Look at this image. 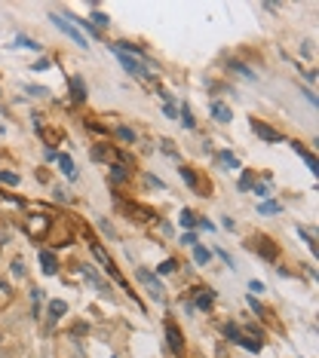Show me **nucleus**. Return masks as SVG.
I'll list each match as a JSON object with an SVG mask.
<instances>
[{
	"label": "nucleus",
	"instance_id": "obj_22",
	"mask_svg": "<svg viewBox=\"0 0 319 358\" xmlns=\"http://www.w3.org/2000/svg\"><path fill=\"white\" fill-rule=\"evenodd\" d=\"M178 171H181V178H184V181H187V187H193V190H200V181H197V175H193V168H187V166H181Z\"/></svg>",
	"mask_w": 319,
	"mask_h": 358
},
{
	"label": "nucleus",
	"instance_id": "obj_21",
	"mask_svg": "<svg viewBox=\"0 0 319 358\" xmlns=\"http://www.w3.org/2000/svg\"><path fill=\"white\" fill-rule=\"evenodd\" d=\"M178 267H181V263H178L175 257H169V260H163V263L157 267V273H160V275H172V273H178Z\"/></svg>",
	"mask_w": 319,
	"mask_h": 358
},
{
	"label": "nucleus",
	"instance_id": "obj_32",
	"mask_svg": "<svg viewBox=\"0 0 319 358\" xmlns=\"http://www.w3.org/2000/svg\"><path fill=\"white\" fill-rule=\"evenodd\" d=\"M246 303L252 306V313H255L258 318H264V303H261V300H255V297H246Z\"/></svg>",
	"mask_w": 319,
	"mask_h": 358
},
{
	"label": "nucleus",
	"instance_id": "obj_35",
	"mask_svg": "<svg viewBox=\"0 0 319 358\" xmlns=\"http://www.w3.org/2000/svg\"><path fill=\"white\" fill-rule=\"evenodd\" d=\"M239 190H252V175H249V171H243V178H239Z\"/></svg>",
	"mask_w": 319,
	"mask_h": 358
},
{
	"label": "nucleus",
	"instance_id": "obj_29",
	"mask_svg": "<svg viewBox=\"0 0 319 358\" xmlns=\"http://www.w3.org/2000/svg\"><path fill=\"white\" fill-rule=\"evenodd\" d=\"M261 214H279L282 211V205L279 202H261V209H258Z\"/></svg>",
	"mask_w": 319,
	"mask_h": 358
},
{
	"label": "nucleus",
	"instance_id": "obj_18",
	"mask_svg": "<svg viewBox=\"0 0 319 358\" xmlns=\"http://www.w3.org/2000/svg\"><path fill=\"white\" fill-rule=\"evenodd\" d=\"M292 147H295V153H298V156H301V159H304V163H307V168H310V171H316V156H313V153H310V150H307V147H301V144H298V141H295V144H292Z\"/></svg>",
	"mask_w": 319,
	"mask_h": 358
},
{
	"label": "nucleus",
	"instance_id": "obj_12",
	"mask_svg": "<svg viewBox=\"0 0 319 358\" xmlns=\"http://www.w3.org/2000/svg\"><path fill=\"white\" fill-rule=\"evenodd\" d=\"M68 86H71V101L83 105V101H86V83L80 77H71V80H68Z\"/></svg>",
	"mask_w": 319,
	"mask_h": 358
},
{
	"label": "nucleus",
	"instance_id": "obj_17",
	"mask_svg": "<svg viewBox=\"0 0 319 358\" xmlns=\"http://www.w3.org/2000/svg\"><path fill=\"white\" fill-rule=\"evenodd\" d=\"M68 313V303L65 300H49V325H55L62 316Z\"/></svg>",
	"mask_w": 319,
	"mask_h": 358
},
{
	"label": "nucleus",
	"instance_id": "obj_13",
	"mask_svg": "<svg viewBox=\"0 0 319 358\" xmlns=\"http://www.w3.org/2000/svg\"><path fill=\"white\" fill-rule=\"evenodd\" d=\"M40 267H43V273H46V275H55V273H59V260H55L52 251H46V248L40 251Z\"/></svg>",
	"mask_w": 319,
	"mask_h": 358
},
{
	"label": "nucleus",
	"instance_id": "obj_16",
	"mask_svg": "<svg viewBox=\"0 0 319 358\" xmlns=\"http://www.w3.org/2000/svg\"><path fill=\"white\" fill-rule=\"evenodd\" d=\"M221 331H224V337L227 340H230V343H243V337H246V334L243 331H239V325H233V321H224V325H221Z\"/></svg>",
	"mask_w": 319,
	"mask_h": 358
},
{
	"label": "nucleus",
	"instance_id": "obj_2",
	"mask_svg": "<svg viewBox=\"0 0 319 358\" xmlns=\"http://www.w3.org/2000/svg\"><path fill=\"white\" fill-rule=\"evenodd\" d=\"M135 275H138V282L147 288V294H151V297L157 300V303H163V300H166V288L160 285V279H157V275H154V273H147L144 267H138V270H135Z\"/></svg>",
	"mask_w": 319,
	"mask_h": 358
},
{
	"label": "nucleus",
	"instance_id": "obj_30",
	"mask_svg": "<svg viewBox=\"0 0 319 358\" xmlns=\"http://www.w3.org/2000/svg\"><path fill=\"white\" fill-rule=\"evenodd\" d=\"M89 25H92V28H98V31H101V28H108V25H111V21H108V16H105V13H92V21H89Z\"/></svg>",
	"mask_w": 319,
	"mask_h": 358
},
{
	"label": "nucleus",
	"instance_id": "obj_14",
	"mask_svg": "<svg viewBox=\"0 0 319 358\" xmlns=\"http://www.w3.org/2000/svg\"><path fill=\"white\" fill-rule=\"evenodd\" d=\"M108 178H111V184H114V187H120V184H126V181H129V168L123 166V163H114Z\"/></svg>",
	"mask_w": 319,
	"mask_h": 358
},
{
	"label": "nucleus",
	"instance_id": "obj_19",
	"mask_svg": "<svg viewBox=\"0 0 319 358\" xmlns=\"http://www.w3.org/2000/svg\"><path fill=\"white\" fill-rule=\"evenodd\" d=\"M114 135H117L120 141H126V144H135V141H138V135H135L129 126H114Z\"/></svg>",
	"mask_w": 319,
	"mask_h": 358
},
{
	"label": "nucleus",
	"instance_id": "obj_15",
	"mask_svg": "<svg viewBox=\"0 0 319 358\" xmlns=\"http://www.w3.org/2000/svg\"><path fill=\"white\" fill-rule=\"evenodd\" d=\"M212 117H215V123H230L233 120V110L227 107V105H221V101H212Z\"/></svg>",
	"mask_w": 319,
	"mask_h": 358
},
{
	"label": "nucleus",
	"instance_id": "obj_11",
	"mask_svg": "<svg viewBox=\"0 0 319 358\" xmlns=\"http://www.w3.org/2000/svg\"><path fill=\"white\" fill-rule=\"evenodd\" d=\"M126 211L135 217V221H141V224H147V221H154V211L151 209H144V205H138V202H126Z\"/></svg>",
	"mask_w": 319,
	"mask_h": 358
},
{
	"label": "nucleus",
	"instance_id": "obj_4",
	"mask_svg": "<svg viewBox=\"0 0 319 358\" xmlns=\"http://www.w3.org/2000/svg\"><path fill=\"white\" fill-rule=\"evenodd\" d=\"M52 25L59 28L62 34H68V37H71V40H74V43L80 46V49H89V40L83 37V31H80L77 25H71V21H68L65 16H52Z\"/></svg>",
	"mask_w": 319,
	"mask_h": 358
},
{
	"label": "nucleus",
	"instance_id": "obj_26",
	"mask_svg": "<svg viewBox=\"0 0 319 358\" xmlns=\"http://www.w3.org/2000/svg\"><path fill=\"white\" fill-rule=\"evenodd\" d=\"M16 46H22V49H34V52H37V49H43V46H40L37 40H31V37H22V34L16 37Z\"/></svg>",
	"mask_w": 319,
	"mask_h": 358
},
{
	"label": "nucleus",
	"instance_id": "obj_20",
	"mask_svg": "<svg viewBox=\"0 0 319 358\" xmlns=\"http://www.w3.org/2000/svg\"><path fill=\"white\" fill-rule=\"evenodd\" d=\"M59 166H62V171L71 181H77V168H74V163H71V156H68V153H59Z\"/></svg>",
	"mask_w": 319,
	"mask_h": 358
},
{
	"label": "nucleus",
	"instance_id": "obj_3",
	"mask_svg": "<svg viewBox=\"0 0 319 358\" xmlns=\"http://www.w3.org/2000/svg\"><path fill=\"white\" fill-rule=\"evenodd\" d=\"M52 230V217H46V214H31L28 221H25V233L31 236V239H43Z\"/></svg>",
	"mask_w": 319,
	"mask_h": 358
},
{
	"label": "nucleus",
	"instance_id": "obj_23",
	"mask_svg": "<svg viewBox=\"0 0 319 358\" xmlns=\"http://www.w3.org/2000/svg\"><path fill=\"white\" fill-rule=\"evenodd\" d=\"M218 159H221V166H227V168H239V159L230 153V150H221Z\"/></svg>",
	"mask_w": 319,
	"mask_h": 358
},
{
	"label": "nucleus",
	"instance_id": "obj_33",
	"mask_svg": "<svg viewBox=\"0 0 319 358\" xmlns=\"http://www.w3.org/2000/svg\"><path fill=\"white\" fill-rule=\"evenodd\" d=\"M298 236H304V239H307V245H310V251H316V236H313L307 227H298Z\"/></svg>",
	"mask_w": 319,
	"mask_h": 358
},
{
	"label": "nucleus",
	"instance_id": "obj_8",
	"mask_svg": "<svg viewBox=\"0 0 319 358\" xmlns=\"http://www.w3.org/2000/svg\"><path fill=\"white\" fill-rule=\"evenodd\" d=\"M212 306H215V291L212 288H193V309L212 313Z\"/></svg>",
	"mask_w": 319,
	"mask_h": 358
},
{
	"label": "nucleus",
	"instance_id": "obj_44",
	"mask_svg": "<svg viewBox=\"0 0 319 358\" xmlns=\"http://www.w3.org/2000/svg\"><path fill=\"white\" fill-rule=\"evenodd\" d=\"M0 340H3V334H0Z\"/></svg>",
	"mask_w": 319,
	"mask_h": 358
},
{
	"label": "nucleus",
	"instance_id": "obj_27",
	"mask_svg": "<svg viewBox=\"0 0 319 358\" xmlns=\"http://www.w3.org/2000/svg\"><path fill=\"white\" fill-rule=\"evenodd\" d=\"M178 221H181V227H184V230H187V233H190V230H193V227H197V217H193V211H187V209H184V211H181V217H178Z\"/></svg>",
	"mask_w": 319,
	"mask_h": 358
},
{
	"label": "nucleus",
	"instance_id": "obj_43",
	"mask_svg": "<svg viewBox=\"0 0 319 358\" xmlns=\"http://www.w3.org/2000/svg\"><path fill=\"white\" fill-rule=\"evenodd\" d=\"M52 196H55V199H59V202H68V196H65V190H52Z\"/></svg>",
	"mask_w": 319,
	"mask_h": 358
},
{
	"label": "nucleus",
	"instance_id": "obj_6",
	"mask_svg": "<svg viewBox=\"0 0 319 358\" xmlns=\"http://www.w3.org/2000/svg\"><path fill=\"white\" fill-rule=\"evenodd\" d=\"M117 59H120V64H123V71H126V74H132V77H151V74H154V71H147V64H144V62L132 59V55H123V52H117Z\"/></svg>",
	"mask_w": 319,
	"mask_h": 358
},
{
	"label": "nucleus",
	"instance_id": "obj_34",
	"mask_svg": "<svg viewBox=\"0 0 319 358\" xmlns=\"http://www.w3.org/2000/svg\"><path fill=\"white\" fill-rule=\"evenodd\" d=\"M252 190H255V196H261V199H264V196H270V184H267V181L252 184Z\"/></svg>",
	"mask_w": 319,
	"mask_h": 358
},
{
	"label": "nucleus",
	"instance_id": "obj_31",
	"mask_svg": "<svg viewBox=\"0 0 319 358\" xmlns=\"http://www.w3.org/2000/svg\"><path fill=\"white\" fill-rule=\"evenodd\" d=\"M0 184H6V187H16V184H19V175H16V171H0Z\"/></svg>",
	"mask_w": 319,
	"mask_h": 358
},
{
	"label": "nucleus",
	"instance_id": "obj_1",
	"mask_svg": "<svg viewBox=\"0 0 319 358\" xmlns=\"http://www.w3.org/2000/svg\"><path fill=\"white\" fill-rule=\"evenodd\" d=\"M89 248H92V257H95V260L101 263V267H105V273L111 275V279H114V282H117L120 288H126V291H129V285H126V279H123V275H120V270H117V263H114V260H111V254H108L105 248H101V245H98V242H89Z\"/></svg>",
	"mask_w": 319,
	"mask_h": 358
},
{
	"label": "nucleus",
	"instance_id": "obj_24",
	"mask_svg": "<svg viewBox=\"0 0 319 358\" xmlns=\"http://www.w3.org/2000/svg\"><path fill=\"white\" fill-rule=\"evenodd\" d=\"M209 257H212V254H209L206 248H203V245H193V260H197L200 267H206V263H209Z\"/></svg>",
	"mask_w": 319,
	"mask_h": 358
},
{
	"label": "nucleus",
	"instance_id": "obj_41",
	"mask_svg": "<svg viewBox=\"0 0 319 358\" xmlns=\"http://www.w3.org/2000/svg\"><path fill=\"white\" fill-rule=\"evenodd\" d=\"M301 52L307 55V59H310V55H313V43H310V40H307V43H304V49H301Z\"/></svg>",
	"mask_w": 319,
	"mask_h": 358
},
{
	"label": "nucleus",
	"instance_id": "obj_28",
	"mask_svg": "<svg viewBox=\"0 0 319 358\" xmlns=\"http://www.w3.org/2000/svg\"><path fill=\"white\" fill-rule=\"evenodd\" d=\"M25 92H28V95H34V98H49V89L46 86H25Z\"/></svg>",
	"mask_w": 319,
	"mask_h": 358
},
{
	"label": "nucleus",
	"instance_id": "obj_36",
	"mask_svg": "<svg viewBox=\"0 0 319 358\" xmlns=\"http://www.w3.org/2000/svg\"><path fill=\"white\" fill-rule=\"evenodd\" d=\"M163 113H166V117H169V120H175V117H178V107L172 105V101H166V107H163Z\"/></svg>",
	"mask_w": 319,
	"mask_h": 358
},
{
	"label": "nucleus",
	"instance_id": "obj_9",
	"mask_svg": "<svg viewBox=\"0 0 319 358\" xmlns=\"http://www.w3.org/2000/svg\"><path fill=\"white\" fill-rule=\"evenodd\" d=\"M252 248L261 254V257H264L267 263H273V260H276V254H279V248L276 245H273V242L267 239V236H255V242H252Z\"/></svg>",
	"mask_w": 319,
	"mask_h": 358
},
{
	"label": "nucleus",
	"instance_id": "obj_38",
	"mask_svg": "<svg viewBox=\"0 0 319 358\" xmlns=\"http://www.w3.org/2000/svg\"><path fill=\"white\" fill-rule=\"evenodd\" d=\"M144 181H147V184H151V187H157V190H163V181H160V178H154V175H144Z\"/></svg>",
	"mask_w": 319,
	"mask_h": 358
},
{
	"label": "nucleus",
	"instance_id": "obj_7",
	"mask_svg": "<svg viewBox=\"0 0 319 358\" xmlns=\"http://www.w3.org/2000/svg\"><path fill=\"white\" fill-rule=\"evenodd\" d=\"M77 273L83 275V279H86L89 285H92L98 294H101V291H111V288H108V282H105V279H101V275L95 273V267H89V263H77Z\"/></svg>",
	"mask_w": 319,
	"mask_h": 358
},
{
	"label": "nucleus",
	"instance_id": "obj_39",
	"mask_svg": "<svg viewBox=\"0 0 319 358\" xmlns=\"http://www.w3.org/2000/svg\"><path fill=\"white\" fill-rule=\"evenodd\" d=\"M13 275H25V263L22 260H13Z\"/></svg>",
	"mask_w": 319,
	"mask_h": 358
},
{
	"label": "nucleus",
	"instance_id": "obj_5",
	"mask_svg": "<svg viewBox=\"0 0 319 358\" xmlns=\"http://www.w3.org/2000/svg\"><path fill=\"white\" fill-rule=\"evenodd\" d=\"M249 126H252V132L261 138V141H267V144H279L282 141V135L273 129V126H267L264 120H249Z\"/></svg>",
	"mask_w": 319,
	"mask_h": 358
},
{
	"label": "nucleus",
	"instance_id": "obj_37",
	"mask_svg": "<svg viewBox=\"0 0 319 358\" xmlns=\"http://www.w3.org/2000/svg\"><path fill=\"white\" fill-rule=\"evenodd\" d=\"M181 245H197V236H193V230H190V233H184V236H181Z\"/></svg>",
	"mask_w": 319,
	"mask_h": 358
},
{
	"label": "nucleus",
	"instance_id": "obj_10",
	"mask_svg": "<svg viewBox=\"0 0 319 358\" xmlns=\"http://www.w3.org/2000/svg\"><path fill=\"white\" fill-rule=\"evenodd\" d=\"M166 340H169V349H172V352L184 349V337H181V331L172 325V321H166Z\"/></svg>",
	"mask_w": 319,
	"mask_h": 358
},
{
	"label": "nucleus",
	"instance_id": "obj_25",
	"mask_svg": "<svg viewBox=\"0 0 319 358\" xmlns=\"http://www.w3.org/2000/svg\"><path fill=\"white\" fill-rule=\"evenodd\" d=\"M181 123H184V129H197V120H193V113L187 105H181Z\"/></svg>",
	"mask_w": 319,
	"mask_h": 358
},
{
	"label": "nucleus",
	"instance_id": "obj_42",
	"mask_svg": "<svg viewBox=\"0 0 319 358\" xmlns=\"http://www.w3.org/2000/svg\"><path fill=\"white\" fill-rule=\"evenodd\" d=\"M249 288H252L255 294H261V291H264V285H261V282H249Z\"/></svg>",
	"mask_w": 319,
	"mask_h": 358
},
{
	"label": "nucleus",
	"instance_id": "obj_40",
	"mask_svg": "<svg viewBox=\"0 0 319 358\" xmlns=\"http://www.w3.org/2000/svg\"><path fill=\"white\" fill-rule=\"evenodd\" d=\"M46 67H49V59H40V62H34L31 71H46Z\"/></svg>",
	"mask_w": 319,
	"mask_h": 358
}]
</instances>
